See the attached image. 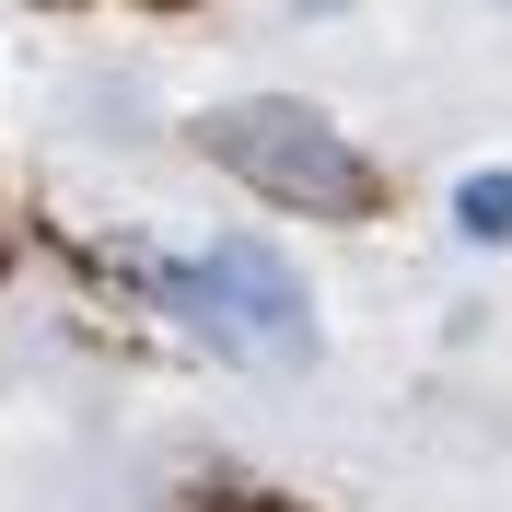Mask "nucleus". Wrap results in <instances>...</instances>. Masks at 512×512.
Returning a JSON list of instances; mask_svg holds the SVG:
<instances>
[{"label": "nucleus", "instance_id": "1", "mask_svg": "<svg viewBox=\"0 0 512 512\" xmlns=\"http://www.w3.org/2000/svg\"><path fill=\"white\" fill-rule=\"evenodd\" d=\"M198 152L222 163V175H245L256 198H280V210H315V222H361L373 210V163L338 140V117H315V105H291V94L210 105L198 117Z\"/></svg>", "mask_w": 512, "mask_h": 512}, {"label": "nucleus", "instance_id": "2", "mask_svg": "<svg viewBox=\"0 0 512 512\" xmlns=\"http://www.w3.org/2000/svg\"><path fill=\"white\" fill-rule=\"evenodd\" d=\"M163 303H175L222 361H256V373H303V361H315V303H303V280H291L256 233H233V245H210V256H175V268H163Z\"/></svg>", "mask_w": 512, "mask_h": 512}, {"label": "nucleus", "instance_id": "3", "mask_svg": "<svg viewBox=\"0 0 512 512\" xmlns=\"http://www.w3.org/2000/svg\"><path fill=\"white\" fill-rule=\"evenodd\" d=\"M454 222L478 233V245H512V175H466L454 187Z\"/></svg>", "mask_w": 512, "mask_h": 512}]
</instances>
